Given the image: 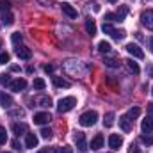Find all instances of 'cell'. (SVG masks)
I'll list each match as a JSON object with an SVG mask.
<instances>
[{
	"label": "cell",
	"mask_w": 153,
	"mask_h": 153,
	"mask_svg": "<svg viewBox=\"0 0 153 153\" xmlns=\"http://www.w3.org/2000/svg\"><path fill=\"white\" fill-rule=\"evenodd\" d=\"M85 30H87L89 36H94V34H96V23H94L93 20H87V22H85Z\"/></svg>",
	"instance_id": "obj_19"
},
{
	"label": "cell",
	"mask_w": 153,
	"mask_h": 153,
	"mask_svg": "<svg viewBox=\"0 0 153 153\" xmlns=\"http://www.w3.org/2000/svg\"><path fill=\"white\" fill-rule=\"evenodd\" d=\"M25 87H27V80L25 78H16V80H11V84H9V89L11 91H16V93L23 91Z\"/></svg>",
	"instance_id": "obj_6"
},
{
	"label": "cell",
	"mask_w": 153,
	"mask_h": 153,
	"mask_svg": "<svg viewBox=\"0 0 153 153\" xmlns=\"http://www.w3.org/2000/svg\"><path fill=\"white\" fill-rule=\"evenodd\" d=\"M73 139H75V144H76V148H78V152L80 153L87 152V141H85V135L82 132H75Z\"/></svg>",
	"instance_id": "obj_5"
},
{
	"label": "cell",
	"mask_w": 153,
	"mask_h": 153,
	"mask_svg": "<svg viewBox=\"0 0 153 153\" xmlns=\"http://www.w3.org/2000/svg\"><path fill=\"white\" fill-rule=\"evenodd\" d=\"M11 116H23V111H11Z\"/></svg>",
	"instance_id": "obj_39"
},
{
	"label": "cell",
	"mask_w": 153,
	"mask_h": 153,
	"mask_svg": "<svg viewBox=\"0 0 153 153\" xmlns=\"http://www.w3.org/2000/svg\"><path fill=\"white\" fill-rule=\"evenodd\" d=\"M100 148H103V135H102V134H98V135L91 141V150H100Z\"/></svg>",
	"instance_id": "obj_14"
},
{
	"label": "cell",
	"mask_w": 153,
	"mask_h": 153,
	"mask_svg": "<svg viewBox=\"0 0 153 153\" xmlns=\"http://www.w3.org/2000/svg\"><path fill=\"white\" fill-rule=\"evenodd\" d=\"M9 9H11V4H9L7 0H0V11L5 13V11H9Z\"/></svg>",
	"instance_id": "obj_32"
},
{
	"label": "cell",
	"mask_w": 153,
	"mask_h": 153,
	"mask_svg": "<svg viewBox=\"0 0 153 153\" xmlns=\"http://www.w3.org/2000/svg\"><path fill=\"white\" fill-rule=\"evenodd\" d=\"M141 139H143L144 144H153V135H143Z\"/></svg>",
	"instance_id": "obj_36"
},
{
	"label": "cell",
	"mask_w": 153,
	"mask_h": 153,
	"mask_svg": "<svg viewBox=\"0 0 153 153\" xmlns=\"http://www.w3.org/2000/svg\"><path fill=\"white\" fill-rule=\"evenodd\" d=\"M13 132H14L16 135H22V134L27 132V125H25V123H14V125H13Z\"/></svg>",
	"instance_id": "obj_18"
},
{
	"label": "cell",
	"mask_w": 153,
	"mask_h": 153,
	"mask_svg": "<svg viewBox=\"0 0 153 153\" xmlns=\"http://www.w3.org/2000/svg\"><path fill=\"white\" fill-rule=\"evenodd\" d=\"M7 143V132L4 126H0V144H5Z\"/></svg>",
	"instance_id": "obj_28"
},
{
	"label": "cell",
	"mask_w": 153,
	"mask_h": 153,
	"mask_svg": "<svg viewBox=\"0 0 153 153\" xmlns=\"http://www.w3.org/2000/svg\"><path fill=\"white\" fill-rule=\"evenodd\" d=\"M46 87V82L43 80V78H34V89H38V91H43Z\"/></svg>",
	"instance_id": "obj_26"
},
{
	"label": "cell",
	"mask_w": 153,
	"mask_h": 153,
	"mask_svg": "<svg viewBox=\"0 0 153 153\" xmlns=\"http://www.w3.org/2000/svg\"><path fill=\"white\" fill-rule=\"evenodd\" d=\"M55 153H73V150H71L70 146H62V148H59Z\"/></svg>",
	"instance_id": "obj_37"
},
{
	"label": "cell",
	"mask_w": 153,
	"mask_h": 153,
	"mask_svg": "<svg viewBox=\"0 0 153 153\" xmlns=\"http://www.w3.org/2000/svg\"><path fill=\"white\" fill-rule=\"evenodd\" d=\"M148 114L153 117V102H152V103H148Z\"/></svg>",
	"instance_id": "obj_40"
},
{
	"label": "cell",
	"mask_w": 153,
	"mask_h": 153,
	"mask_svg": "<svg viewBox=\"0 0 153 153\" xmlns=\"http://www.w3.org/2000/svg\"><path fill=\"white\" fill-rule=\"evenodd\" d=\"M152 94H153V87H152Z\"/></svg>",
	"instance_id": "obj_46"
},
{
	"label": "cell",
	"mask_w": 153,
	"mask_h": 153,
	"mask_svg": "<svg viewBox=\"0 0 153 153\" xmlns=\"http://www.w3.org/2000/svg\"><path fill=\"white\" fill-rule=\"evenodd\" d=\"M39 134H41L43 139H50V137H52V130H50V128H43Z\"/></svg>",
	"instance_id": "obj_31"
},
{
	"label": "cell",
	"mask_w": 153,
	"mask_h": 153,
	"mask_svg": "<svg viewBox=\"0 0 153 153\" xmlns=\"http://www.w3.org/2000/svg\"><path fill=\"white\" fill-rule=\"evenodd\" d=\"M0 84H2V85H9V84H11V76H9V75H2Z\"/></svg>",
	"instance_id": "obj_35"
},
{
	"label": "cell",
	"mask_w": 153,
	"mask_h": 153,
	"mask_svg": "<svg viewBox=\"0 0 153 153\" xmlns=\"http://www.w3.org/2000/svg\"><path fill=\"white\" fill-rule=\"evenodd\" d=\"M141 23L148 30H153V9H146L141 13Z\"/></svg>",
	"instance_id": "obj_3"
},
{
	"label": "cell",
	"mask_w": 153,
	"mask_h": 153,
	"mask_svg": "<svg viewBox=\"0 0 153 153\" xmlns=\"http://www.w3.org/2000/svg\"><path fill=\"white\" fill-rule=\"evenodd\" d=\"M152 76H153V70H152Z\"/></svg>",
	"instance_id": "obj_47"
},
{
	"label": "cell",
	"mask_w": 153,
	"mask_h": 153,
	"mask_svg": "<svg viewBox=\"0 0 153 153\" xmlns=\"http://www.w3.org/2000/svg\"><path fill=\"white\" fill-rule=\"evenodd\" d=\"M75 105H76V98L75 96H66V98H61V100H59V103H57V111H59L61 114H64V112H70Z\"/></svg>",
	"instance_id": "obj_1"
},
{
	"label": "cell",
	"mask_w": 153,
	"mask_h": 153,
	"mask_svg": "<svg viewBox=\"0 0 153 153\" xmlns=\"http://www.w3.org/2000/svg\"><path fill=\"white\" fill-rule=\"evenodd\" d=\"M38 103H39V107H50V105H52V100H50L48 96H43V98L38 100Z\"/></svg>",
	"instance_id": "obj_27"
},
{
	"label": "cell",
	"mask_w": 153,
	"mask_h": 153,
	"mask_svg": "<svg viewBox=\"0 0 153 153\" xmlns=\"http://www.w3.org/2000/svg\"><path fill=\"white\" fill-rule=\"evenodd\" d=\"M105 20H107V22H119L114 13H107V14H105Z\"/></svg>",
	"instance_id": "obj_34"
},
{
	"label": "cell",
	"mask_w": 153,
	"mask_h": 153,
	"mask_svg": "<svg viewBox=\"0 0 153 153\" xmlns=\"http://www.w3.org/2000/svg\"><path fill=\"white\" fill-rule=\"evenodd\" d=\"M25 146H27V148H36V146H38V137H36L34 134H27V137H25Z\"/></svg>",
	"instance_id": "obj_15"
},
{
	"label": "cell",
	"mask_w": 153,
	"mask_h": 153,
	"mask_svg": "<svg viewBox=\"0 0 153 153\" xmlns=\"http://www.w3.org/2000/svg\"><path fill=\"white\" fill-rule=\"evenodd\" d=\"M96 121H98V112L96 111H87V112H84L78 117V123L82 126H93Z\"/></svg>",
	"instance_id": "obj_2"
},
{
	"label": "cell",
	"mask_w": 153,
	"mask_h": 153,
	"mask_svg": "<svg viewBox=\"0 0 153 153\" xmlns=\"http://www.w3.org/2000/svg\"><path fill=\"white\" fill-rule=\"evenodd\" d=\"M114 125V112H107L105 117H103V126H107V128H111Z\"/></svg>",
	"instance_id": "obj_20"
},
{
	"label": "cell",
	"mask_w": 153,
	"mask_h": 153,
	"mask_svg": "<svg viewBox=\"0 0 153 153\" xmlns=\"http://www.w3.org/2000/svg\"><path fill=\"white\" fill-rule=\"evenodd\" d=\"M109 2H111V4H116V2H117V0H109Z\"/></svg>",
	"instance_id": "obj_44"
},
{
	"label": "cell",
	"mask_w": 153,
	"mask_h": 153,
	"mask_svg": "<svg viewBox=\"0 0 153 153\" xmlns=\"http://www.w3.org/2000/svg\"><path fill=\"white\" fill-rule=\"evenodd\" d=\"M105 64H107L109 68H117V66H119V62H117L116 59H112V57H109V59H105Z\"/></svg>",
	"instance_id": "obj_29"
},
{
	"label": "cell",
	"mask_w": 153,
	"mask_h": 153,
	"mask_svg": "<svg viewBox=\"0 0 153 153\" xmlns=\"http://www.w3.org/2000/svg\"><path fill=\"white\" fill-rule=\"evenodd\" d=\"M43 70H45L46 73H52V71H53V66H52V64H45V66H43Z\"/></svg>",
	"instance_id": "obj_38"
},
{
	"label": "cell",
	"mask_w": 153,
	"mask_h": 153,
	"mask_svg": "<svg viewBox=\"0 0 153 153\" xmlns=\"http://www.w3.org/2000/svg\"><path fill=\"white\" fill-rule=\"evenodd\" d=\"M0 46H2V39H0Z\"/></svg>",
	"instance_id": "obj_45"
},
{
	"label": "cell",
	"mask_w": 153,
	"mask_h": 153,
	"mask_svg": "<svg viewBox=\"0 0 153 153\" xmlns=\"http://www.w3.org/2000/svg\"><path fill=\"white\" fill-rule=\"evenodd\" d=\"M5 153H11V152H5Z\"/></svg>",
	"instance_id": "obj_48"
},
{
	"label": "cell",
	"mask_w": 153,
	"mask_h": 153,
	"mask_svg": "<svg viewBox=\"0 0 153 153\" xmlns=\"http://www.w3.org/2000/svg\"><path fill=\"white\" fill-rule=\"evenodd\" d=\"M9 59H11V55H9L7 52H2V53H0V64H7Z\"/></svg>",
	"instance_id": "obj_30"
},
{
	"label": "cell",
	"mask_w": 153,
	"mask_h": 153,
	"mask_svg": "<svg viewBox=\"0 0 153 153\" xmlns=\"http://www.w3.org/2000/svg\"><path fill=\"white\" fill-rule=\"evenodd\" d=\"M119 126H121V130H123L125 134L132 132V119H130L128 116H121V117H119Z\"/></svg>",
	"instance_id": "obj_10"
},
{
	"label": "cell",
	"mask_w": 153,
	"mask_h": 153,
	"mask_svg": "<svg viewBox=\"0 0 153 153\" xmlns=\"http://www.w3.org/2000/svg\"><path fill=\"white\" fill-rule=\"evenodd\" d=\"M150 50H152V53H153V38H150Z\"/></svg>",
	"instance_id": "obj_43"
},
{
	"label": "cell",
	"mask_w": 153,
	"mask_h": 153,
	"mask_svg": "<svg viewBox=\"0 0 153 153\" xmlns=\"http://www.w3.org/2000/svg\"><path fill=\"white\" fill-rule=\"evenodd\" d=\"M126 52H128L130 55H134L135 59H143V57H144V52H143L137 45H134V43H128V45H126Z\"/></svg>",
	"instance_id": "obj_7"
},
{
	"label": "cell",
	"mask_w": 153,
	"mask_h": 153,
	"mask_svg": "<svg viewBox=\"0 0 153 153\" xmlns=\"http://www.w3.org/2000/svg\"><path fill=\"white\" fill-rule=\"evenodd\" d=\"M50 119H52V116L48 114V112H38V114H34V123L36 125H46Z\"/></svg>",
	"instance_id": "obj_11"
},
{
	"label": "cell",
	"mask_w": 153,
	"mask_h": 153,
	"mask_svg": "<svg viewBox=\"0 0 153 153\" xmlns=\"http://www.w3.org/2000/svg\"><path fill=\"white\" fill-rule=\"evenodd\" d=\"M126 14H128V7H126V5H121V7H119V11L116 13V16H117V20H119V22H123Z\"/></svg>",
	"instance_id": "obj_22"
},
{
	"label": "cell",
	"mask_w": 153,
	"mask_h": 153,
	"mask_svg": "<svg viewBox=\"0 0 153 153\" xmlns=\"http://www.w3.org/2000/svg\"><path fill=\"white\" fill-rule=\"evenodd\" d=\"M125 62H126V66H128V70H130V71H134L135 75H137V73L141 71V68H139V64H137V62H134L132 59H128V61H125Z\"/></svg>",
	"instance_id": "obj_21"
},
{
	"label": "cell",
	"mask_w": 153,
	"mask_h": 153,
	"mask_svg": "<svg viewBox=\"0 0 153 153\" xmlns=\"http://www.w3.org/2000/svg\"><path fill=\"white\" fill-rule=\"evenodd\" d=\"M2 23H4V25H7V27H9V25H13V23H14V16H13L9 11L2 13Z\"/></svg>",
	"instance_id": "obj_17"
},
{
	"label": "cell",
	"mask_w": 153,
	"mask_h": 153,
	"mask_svg": "<svg viewBox=\"0 0 153 153\" xmlns=\"http://www.w3.org/2000/svg\"><path fill=\"white\" fill-rule=\"evenodd\" d=\"M126 116H128V117L134 121L135 117H139V116H141V109H139V107H132V109L128 111V114H126Z\"/></svg>",
	"instance_id": "obj_25"
},
{
	"label": "cell",
	"mask_w": 153,
	"mask_h": 153,
	"mask_svg": "<svg viewBox=\"0 0 153 153\" xmlns=\"http://www.w3.org/2000/svg\"><path fill=\"white\" fill-rule=\"evenodd\" d=\"M16 55L20 59H23V61H29L32 57V50L27 48V46H16Z\"/></svg>",
	"instance_id": "obj_8"
},
{
	"label": "cell",
	"mask_w": 153,
	"mask_h": 153,
	"mask_svg": "<svg viewBox=\"0 0 153 153\" xmlns=\"http://www.w3.org/2000/svg\"><path fill=\"white\" fill-rule=\"evenodd\" d=\"M109 146H111L112 150H119V148L123 146V137L117 135V134H112V135L109 137Z\"/></svg>",
	"instance_id": "obj_9"
},
{
	"label": "cell",
	"mask_w": 153,
	"mask_h": 153,
	"mask_svg": "<svg viewBox=\"0 0 153 153\" xmlns=\"http://www.w3.org/2000/svg\"><path fill=\"white\" fill-rule=\"evenodd\" d=\"M53 84L57 87H70V82L64 80V78H61V76H53Z\"/></svg>",
	"instance_id": "obj_23"
},
{
	"label": "cell",
	"mask_w": 153,
	"mask_h": 153,
	"mask_svg": "<svg viewBox=\"0 0 153 153\" xmlns=\"http://www.w3.org/2000/svg\"><path fill=\"white\" fill-rule=\"evenodd\" d=\"M13 103H14V102H13V98H11L9 94H5L4 91H0V105H2L4 109H11V107H13Z\"/></svg>",
	"instance_id": "obj_12"
},
{
	"label": "cell",
	"mask_w": 153,
	"mask_h": 153,
	"mask_svg": "<svg viewBox=\"0 0 153 153\" xmlns=\"http://www.w3.org/2000/svg\"><path fill=\"white\" fill-rule=\"evenodd\" d=\"M61 7H62V13L64 14H68L70 18H76V9H73L70 4H62Z\"/></svg>",
	"instance_id": "obj_16"
},
{
	"label": "cell",
	"mask_w": 153,
	"mask_h": 153,
	"mask_svg": "<svg viewBox=\"0 0 153 153\" xmlns=\"http://www.w3.org/2000/svg\"><path fill=\"white\" fill-rule=\"evenodd\" d=\"M143 132L144 134H153V117L152 116H148L146 119H143Z\"/></svg>",
	"instance_id": "obj_13"
},
{
	"label": "cell",
	"mask_w": 153,
	"mask_h": 153,
	"mask_svg": "<svg viewBox=\"0 0 153 153\" xmlns=\"http://www.w3.org/2000/svg\"><path fill=\"white\" fill-rule=\"evenodd\" d=\"M13 146H14L16 150H20V144H18V141H13Z\"/></svg>",
	"instance_id": "obj_41"
},
{
	"label": "cell",
	"mask_w": 153,
	"mask_h": 153,
	"mask_svg": "<svg viewBox=\"0 0 153 153\" xmlns=\"http://www.w3.org/2000/svg\"><path fill=\"white\" fill-rule=\"evenodd\" d=\"M103 32L105 34H109L111 38H114V39H123L125 38V30H117V29H114L111 23H103Z\"/></svg>",
	"instance_id": "obj_4"
},
{
	"label": "cell",
	"mask_w": 153,
	"mask_h": 153,
	"mask_svg": "<svg viewBox=\"0 0 153 153\" xmlns=\"http://www.w3.org/2000/svg\"><path fill=\"white\" fill-rule=\"evenodd\" d=\"M98 50H100L102 53L111 52V43H107V41H100V43H98Z\"/></svg>",
	"instance_id": "obj_24"
},
{
	"label": "cell",
	"mask_w": 153,
	"mask_h": 153,
	"mask_svg": "<svg viewBox=\"0 0 153 153\" xmlns=\"http://www.w3.org/2000/svg\"><path fill=\"white\" fill-rule=\"evenodd\" d=\"M38 153H50V150H48V148H43V150H39Z\"/></svg>",
	"instance_id": "obj_42"
},
{
	"label": "cell",
	"mask_w": 153,
	"mask_h": 153,
	"mask_svg": "<svg viewBox=\"0 0 153 153\" xmlns=\"http://www.w3.org/2000/svg\"><path fill=\"white\" fill-rule=\"evenodd\" d=\"M11 39H13V43H14V45H18V43H22V39H23V36H22L20 32H14V34L11 36Z\"/></svg>",
	"instance_id": "obj_33"
}]
</instances>
